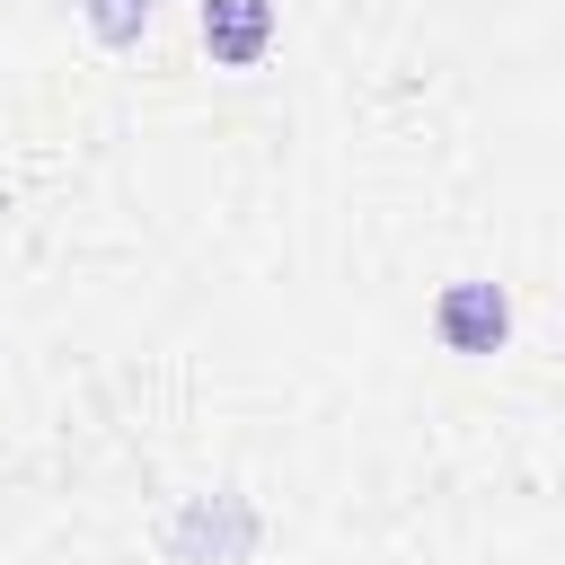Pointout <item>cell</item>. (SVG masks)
Segmentation results:
<instances>
[{
	"label": "cell",
	"mask_w": 565,
	"mask_h": 565,
	"mask_svg": "<svg viewBox=\"0 0 565 565\" xmlns=\"http://www.w3.org/2000/svg\"><path fill=\"white\" fill-rule=\"evenodd\" d=\"M433 327H441L450 353H503V335H512V291H503V282H450V291L433 300Z\"/></svg>",
	"instance_id": "1"
},
{
	"label": "cell",
	"mask_w": 565,
	"mask_h": 565,
	"mask_svg": "<svg viewBox=\"0 0 565 565\" xmlns=\"http://www.w3.org/2000/svg\"><path fill=\"white\" fill-rule=\"evenodd\" d=\"M194 26H203V53H212L221 71H247V62H265V44H274V0H203Z\"/></svg>",
	"instance_id": "2"
},
{
	"label": "cell",
	"mask_w": 565,
	"mask_h": 565,
	"mask_svg": "<svg viewBox=\"0 0 565 565\" xmlns=\"http://www.w3.org/2000/svg\"><path fill=\"white\" fill-rule=\"evenodd\" d=\"M88 26H97L106 44H132V35L150 26V0H88Z\"/></svg>",
	"instance_id": "3"
}]
</instances>
